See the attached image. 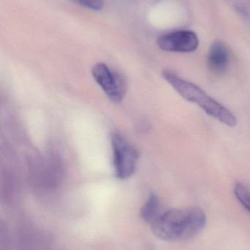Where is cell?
I'll return each mask as SVG.
<instances>
[{
  "label": "cell",
  "mask_w": 250,
  "mask_h": 250,
  "mask_svg": "<svg viewBox=\"0 0 250 250\" xmlns=\"http://www.w3.org/2000/svg\"><path fill=\"white\" fill-rule=\"evenodd\" d=\"M92 75L110 101L114 103L123 101L127 85L126 79L121 74L113 71L104 63H98L92 67Z\"/></svg>",
  "instance_id": "4"
},
{
  "label": "cell",
  "mask_w": 250,
  "mask_h": 250,
  "mask_svg": "<svg viewBox=\"0 0 250 250\" xmlns=\"http://www.w3.org/2000/svg\"><path fill=\"white\" fill-rule=\"evenodd\" d=\"M206 216L198 207L171 209L160 214L151 223L154 236L167 242L194 239L206 226Z\"/></svg>",
  "instance_id": "1"
},
{
  "label": "cell",
  "mask_w": 250,
  "mask_h": 250,
  "mask_svg": "<svg viewBox=\"0 0 250 250\" xmlns=\"http://www.w3.org/2000/svg\"><path fill=\"white\" fill-rule=\"evenodd\" d=\"M70 1L92 10H101L104 7V0H70Z\"/></svg>",
  "instance_id": "9"
},
{
  "label": "cell",
  "mask_w": 250,
  "mask_h": 250,
  "mask_svg": "<svg viewBox=\"0 0 250 250\" xmlns=\"http://www.w3.org/2000/svg\"><path fill=\"white\" fill-rule=\"evenodd\" d=\"M112 148L116 177L121 180L131 177L135 173L137 162L136 149L119 134H114L112 137Z\"/></svg>",
  "instance_id": "3"
},
{
  "label": "cell",
  "mask_w": 250,
  "mask_h": 250,
  "mask_svg": "<svg viewBox=\"0 0 250 250\" xmlns=\"http://www.w3.org/2000/svg\"><path fill=\"white\" fill-rule=\"evenodd\" d=\"M161 49L170 52L190 53L199 45L198 36L190 31H179L161 35L157 40Z\"/></svg>",
  "instance_id": "5"
},
{
  "label": "cell",
  "mask_w": 250,
  "mask_h": 250,
  "mask_svg": "<svg viewBox=\"0 0 250 250\" xmlns=\"http://www.w3.org/2000/svg\"><path fill=\"white\" fill-rule=\"evenodd\" d=\"M230 63V54L227 47L221 42H215L210 48L208 64L210 70L217 74H222L227 70Z\"/></svg>",
  "instance_id": "6"
},
{
  "label": "cell",
  "mask_w": 250,
  "mask_h": 250,
  "mask_svg": "<svg viewBox=\"0 0 250 250\" xmlns=\"http://www.w3.org/2000/svg\"><path fill=\"white\" fill-rule=\"evenodd\" d=\"M159 200L158 196L154 192H151L146 202L141 208L140 216L142 220L151 224L159 216Z\"/></svg>",
  "instance_id": "7"
},
{
  "label": "cell",
  "mask_w": 250,
  "mask_h": 250,
  "mask_svg": "<svg viewBox=\"0 0 250 250\" xmlns=\"http://www.w3.org/2000/svg\"><path fill=\"white\" fill-rule=\"evenodd\" d=\"M164 80L186 101L199 105L208 115L228 126L237 125V119L227 108L208 96L203 89L170 71L162 72Z\"/></svg>",
  "instance_id": "2"
},
{
  "label": "cell",
  "mask_w": 250,
  "mask_h": 250,
  "mask_svg": "<svg viewBox=\"0 0 250 250\" xmlns=\"http://www.w3.org/2000/svg\"><path fill=\"white\" fill-rule=\"evenodd\" d=\"M234 193L240 204L250 213V190L245 185L237 183L235 186Z\"/></svg>",
  "instance_id": "8"
}]
</instances>
